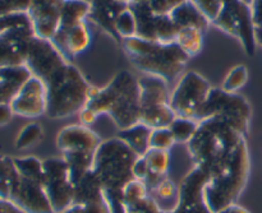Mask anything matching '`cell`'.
I'll list each match as a JSON object with an SVG mask.
<instances>
[{"instance_id":"14","label":"cell","mask_w":262,"mask_h":213,"mask_svg":"<svg viewBox=\"0 0 262 213\" xmlns=\"http://www.w3.org/2000/svg\"><path fill=\"white\" fill-rule=\"evenodd\" d=\"M210 176L200 169L193 168L179 185V202L171 213H212L205 201V188Z\"/></svg>"},{"instance_id":"8","label":"cell","mask_w":262,"mask_h":213,"mask_svg":"<svg viewBox=\"0 0 262 213\" xmlns=\"http://www.w3.org/2000/svg\"><path fill=\"white\" fill-rule=\"evenodd\" d=\"M140 84V122L151 129L168 128L177 115L170 106L168 83L155 76L138 77Z\"/></svg>"},{"instance_id":"9","label":"cell","mask_w":262,"mask_h":213,"mask_svg":"<svg viewBox=\"0 0 262 213\" xmlns=\"http://www.w3.org/2000/svg\"><path fill=\"white\" fill-rule=\"evenodd\" d=\"M211 25L237 37L248 56L255 55L257 42L251 7H247L239 0H227Z\"/></svg>"},{"instance_id":"48","label":"cell","mask_w":262,"mask_h":213,"mask_svg":"<svg viewBox=\"0 0 262 213\" xmlns=\"http://www.w3.org/2000/svg\"><path fill=\"white\" fill-rule=\"evenodd\" d=\"M118 3H122L124 5H133V4H142V3H148L150 0H117Z\"/></svg>"},{"instance_id":"20","label":"cell","mask_w":262,"mask_h":213,"mask_svg":"<svg viewBox=\"0 0 262 213\" xmlns=\"http://www.w3.org/2000/svg\"><path fill=\"white\" fill-rule=\"evenodd\" d=\"M31 77L26 65L0 69V105L10 104Z\"/></svg>"},{"instance_id":"41","label":"cell","mask_w":262,"mask_h":213,"mask_svg":"<svg viewBox=\"0 0 262 213\" xmlns=\"http://www.w3.org/2000/svg\"><path fill=\"white\" fill-rule=\"evenodd\" d=\"M23 25H31L30 17L27 13H15V14H8L0 17V32L9 27H14V26H23Z\"/></svg>"},{"instance_id":"40","label":"cell","mask_w":262,"mask_h":213,"mask_svg":"<svg viewBox=\"0 0 262 213\" xmlns=\"http://www.w3.org/2000/svg\"><path fill=\"white\" fill-rule=\"evenodd\" d=\"M183 2H186V0H150L147 4L151 12L155 15H165L169 14L173 9H176Z\"/></svg>"},{"instance_id":"6","label":"cell","mask_w":262,"mask_h":213,"mask_svg":"<svg viewBox=\"0 0 262 213\" xmlns=\"http://www.w3.org/2000/svg\"><path fill=\"white\" fill-rule=\"evenodd\" d=\"M250 175V153L246 139L235 150L229 165L210 179L205 188V201L212 213L234 204L247 184Z\"/></svg>"},{"instance_id":"11","label":"cell","mask_w":262,"mask_h":213,"mask_svg":"<svg viewBox=\"0 0 262 213\" xmlns=\"http://www.w3.org/2000/svg\"><path fill=\"white\" fill-rule=\"evenodd\" d=\"M45 189L54 213H61L73 206L74 184L69 175L68 165L63 157H50L42 161Z\"/></svg>"},{"instance_id":"27","label":"cell","mask_w":262,"mask_h":213,"mask_svg":"<svg viewBox=\"0 0 262 213\" xmlns=\"http://www.w3.org/2000/svg\"><path fill=\"white\" fill-rule=\"evenodd\" d=\"M68 165L69 175L72 183L76 185L87 173L92 170L94 166V152H66L61 155Z\"/></svg>"},{"instance_id":"12","label":"cell","mask_w":262,"mask_h":213,"mask_svg":"<svg viewBox=\"0 0 262 213\" xmlns=\"http://www.w3.org/2000/svg\"><path fill=\"white\" fill-rule=\"evenodd\" d=\"M66 64H68V61L59 53L51 40L40 38L37 36L32 38L26 61V66L32 77L46 83Z\"/></svg>"},{"instance_id":"37","label":"cell","mask_w":262,"mask_h":213,"mask_svg":"<svg viewBox=\"0 0 262 213\" xmlns=\"http://www.w3.org/2000/svg\"><path fill=\"white\" fill-rule=\"evenodd\" d=\"M176 145L174 138L169 128H159V129H152L150 138V148L155 150L169 151Z\"/></svg>"},{"instance_id":"45","label":"cell","mask_w":262,"mask_h":213,"mask_svg":"<svg viewBox=\"0 0 262 213\" xmlns=\"http://www.w3.org/2000/svg\"><path fill=\"white\" fill-rule=\"evenodd\" d=\"M97 115L94 114L92 111L90 110L83 109L81 112H79V120H81L82 125H90V124H94L95 122L97 120Z\"/></svg>"},{"instance_id":"51","label":"cell","mask_w":262,"mask_h":213,"mask_svg":"<svg viewBox=\"0 0 262 213\" xmlns=\"http://www.w3.org/2000/svg\"><path fill=\"white\" fill-rule=\"evenodd\" d=\"M83 2H87V3H90V4H92V2H94V0H83Z\"/></svg>"},{"instance_id":"10","label":"cell","mask_w":262,"mask_h":213,"mask_svg":"<svg viewBox=\"0 0 262 213\" xmlns=\"http://www.w3.org/2000/svg\"><path fill=\"white\" fill-rule=\"evenodd\" d=\"M204 76L193 70L186 72L170 94V106L177 116L193 119L211 89Z\"/></svg>"},{"instance_id":"32","label":"cell","mask_w":262,"mask_h":213,"mask_svg":"<svg viewBox=\"0 0 262 213\" xmlns=\"http://www.w3.org/2000/svg\"><path fill=\"white\" fill-rule=\"evenodd\" d=\"M114 28L118 37L122 41L125 38L137 37V18L129 5H127L115 18Z\"/></svg>"},{"instance_id":"26","label":"cell","mask_w":262,"mask_h":213,"mask_svg":"<svg viewBox=\"0 0 262 213\" xmlns=\"http://www.w3.org/2000/svg\"><path fill=\"white\" fill-rule=\"evenodd\" d=\"M148 196L161 211L171 213L178 206L179 186H177L176 183L170 179L166 178L158 186L148 191Z\"/></svg>"},{"instance_id":"35","label":"cell","mask_w":262,"mask_h":213,"mask_svg":"<svg viewBox=\"0 0 262 213\" xmlns=\"http://www.w3.org/2000/svg\"><path fill=\"white\" fill-rule=\"evenodd\" d=\"M248 82V69L246 65H235L229 70L223 82L222 88L227 92L237 93L242 87L246 86Z\"/></svg>"},{"instance_id":"1","label":"cell","mask_w":262,"mask_h":213,"mask_svg":"<svg viewBox=\"0 0 262 213\" xmlns=\"http://www.w3.org/2000/svg\"><path fill=\"white\" fill-rule=\"evenodd\" d=\"M245 135L238 133L220 117H211L200 123L196 134L188 143V152L194 168L210 176L219 175L232 160Z\"/></svg>"},{"instance_id":"47","label":"cell","mask_w":262,"mask_h":213,"mask_svg":"<svg viewBox=\"0 0 262 213\" xmlns=\"http://www.w3.org/2000/svg\"><path fill=\"white\" fill-rule=\"evenodd\" d=\"M216 213H250V212H248L245 207L238 206L237 203H234V204H230V206L225 207V208H223L222 211H219Z\"/></svg>"},{"instance_id":"5","label":"cell","mask_w":262,"mask_h":213,"mask_svg":"<svg viewBox=\"0 0 262 213\" xmlns=\"http://www.w3.org/2000/svg\"><path fill=\"white\" fill-rule=\"evenodd\" d=\"M138 156L118 137L101 142L95 152L92 171L102 184L104 193L123 192L135 180L133 166Z\"/></svg>"},{"instance_id":"49","label":"cell","mask_w":262,"mask_h":213,"mask_svg":"<svg viewBox=\"0 0 262 213\" xmlns=\"http://www.w3.org/2000/svg\"><path fill=\"white\" fill-rule=\"evenodd\" d=\"M255 36H256V42L260 43L262 46V27L255 28Z\"/></svg>"},{"instance_id":"21","label":"cell","mask_w":262,"mask_h":213,"mask_svg":"<svg viewBox=\"0 0 262 213\" xmlns=\"http://www.w3.org/2000/svg\"><path fill=\"white\" fill-rule=\"evenodd\" d=\"M169 17L171 18V20L176 23L179 30H182V28H197V30L206 33L210 25H211L209 18L191 0H186L181 5H178L176 9L169 13Z\"/></svg>"},{"instance_id":"19","label":"cell","mask_w":262,"mask_h":213,"mask_svg":"<svg viewBox=\"0 0 262 213\" xmlns=\"http://www.w3.org/2000/svg\"><path fill=\"white\" fill-rule=\"evenodd\" d=\"M51 42L64 56V59L71 63L77 55L86 51L91 43V33L87 27L86 20L79 22L67 32L56 33L51 38Z\"/></svg>"},{"instance_id":"16","label":"cell","mask_w":262,"mask_h":213,"mask_svg":"<svg viewBox=\"0 0 262 213\" xmlns=\"http://www.w3.org/2000/svg\"><path fill=\"white\" fill-rule=\"evenodd\" d=\"M63 4L64 0H31L27 14L35 36L46 40L55 36L60 25Z\"/></svg>"},{"instance_id":"4","label":"cell","mask_w":262,"mask_h":213,"mask_svg":"<svg viewBox=\"0 0 262 213\" xmlns=\"http://www.w3.org/2000/svg\"><path fill=\"white\" fill-rule=\"evenodd\" d=\"M45 84L46 114L50 119H66L86 107L92 86L72 63L59 69Z\"/></svg>"},{"instance_id":"15","label":"cell","mask_w":262,"mask_h":213,"mask_svg":"<svg viewBox=\"0 0 262 213\" xmlns=\"http://www.w3.org/2000/svg\"><path fill=\"white\" fill-rule=\"evenodd\" d=\"M23 213H54L43 185L18 175L9 199Z\"/></svg>"},{"instance_id":"43","label":"cell","mask_w":262,"mask_h":213,"mask_svg":"<svg viewBox=\"0 0 262 213\" xmlns=\"http://www.w3.org/2000/svg\"><path fill=\"white\" fill-rule=\"evenodd\" d=\"M13 115H14V112H13L10 104L0 105V127H3V125H7L8 123L12 120Z\"/></svg>"},{"instance_id":"42","label":"cell","mask_w":262,"mask_h":213,"mask_svg":"<svg viewBox=\"0 0 262 213\" xmlns=\"http://www.w3.org/2000/svg\"><path fill=\"white\" fill-rule=\"evenodd\" d=\"M61 213H110L106 202L100 204H91V206H81V204H73Z\"/></svg>"},{"instance_id":"2","label":"cell","mask_w":262,"mask_h":213,"mask_svg":"<svg viewBox=\"0 0 262 213\" xmlns=\"http://www.w3.org/2000/svg\"><path fill=\"white\" fill-rule=\"evenodd\" d=\"M84 109L97 116L109 115L119 130L140 122V84L138 78L128 70H120L102 88L92 86Z\"/></svg>"},{"instance_id":"28","label":"cell","mask_w":262,"mask_h":213,"mask_svg":"<svg viewBox=\"0 0 262 213\" xmlns=\"http://www.w3.org/2000/svg\"><path fill=\"white\" fill-rule=\"evenodd\" d=\"M18 175L27 180L43 185L45 181V173H43V163L38 158L27 156V157H13Z\"/></svg>"},{"instance_id":"25","label":"cell","mask_w":262,"mask_h":213,"mask_svg":"<svg viewBox=\"0 0 262 213\" xmlns=\"http://www.w3.org/2000/svg\"><path fill=\"white\" fill-rule=\"evenodd\" d=\"M91 12V4L83 0H64L61 8L60 25L56 33H64L79 22L86 20ZM55 33V35H56Z\"/></svg>"},{"instance_id":"22","label":"cell","mask_w":262,"mask_h":213,"mask_svg":"<svg viewBox=\"0 0 262 213\" xmlns=\"http://www.w3.org/2000/svg\"><path fill=\"white\" fill-rule=\"evenodd\" d=\"M127 5L118 3L117 0H94L91 4V12L89 18L94 19L100 27L104 28L106 32H109L118 42L122 43V40L118 37L114 28L115 18L118 17Z\"/></svg>"},{"instance_id":"36","label":"cell","mask_w":262,"mask_h":213,"mask_svg":"<svg viewBox=\"0 0 262 213\" xmlns=\"http://www.w3.org/2000/svg\"><path fill=\"white\" fill-rule=\"evenodd\" d=\"M148 196V192L146 186L141 181L133 180L124 188V206L125 209H130L133 206L142 201L143 198Z\"/></svg>"},{"instance_id":"30","label":"cell","mask_w":262,"mask_h":213,"mask_svg":"<svg viewBox=\"0 0 262 213\" xmlns=\"http://www.w3.org/2000/svg\"><path fill=\"white\" fill-rule=\"evenodd\" d=\"M199 127L200 123L194 119L177 116L168 128L173 134L174 142L179 143V145H183V143L188 145L196 134Z\"/></svg>"},{"instance_id":"44","label":"cell","mask_w":262,"mask_h":213,"mask_svg":"<svg viewBox=\"0 0 262 213\" xmlns=\"http://www.w3.org/2000/svg\"><path fill=\"white\" fill-rule=\"evenodd\" d=\"M255 27H262V0H255L251 7Z\"/></svg>"},{"instance_id":"50","label":"cell","mask_w":262,"mask_h":213,"mask_svg":"<svg viewBox=\"0 0 262 213\" xmlns=\"http://www.w3.org/2000/svg\"><path fill=\"white\" fill-rule=\"evenodd\" d=\"M239 2L243 3L245 5H247V7H252V4L255 0H239Z\"/></svg>"},{"instance_id":"18","label":"cell","mask_w":262,"mask_h":213,"mask_svg":"<svg viewBox=\"0 0 262 213\" xmlns=\"http://www.w3.org/2000/svg\"><path fill=\"white\" fill-rule=\"evenodd\" d=\"M101 139L86 125H68L59 132L56 146L61 153L66 152H96Z\"/></svg>"},{"instance_id":"24","label":"cell","mask_w":262,"mask_h":213,"mask_svg":"<svg viewBox=\"0 0 262 213\" xmlns=\"http://www.w3.org/2000/svg\"><path fill=\"white\" fill-rule=\"evenodd\" d=\"M152 129L143 123L119 130L117 137L122 139L138 157H142L150 150V138Z\"/></svg>"},{"instance_id":"39","label":"cell","mask_w":262,"mask_h":213,"mask_svg":"<svg viewBox=\"0 0 262 213\" xmlns=\"http://www.w3.org/2000/svg\"><path fill=\"white\" fill-rule=\"evenodd\" d=\"M31 0H0V17L15 13H27Z\"/></svg>"},{"instance_id":"23","label":"cell","mask_w":262,"mask_h":213,"mask_svg":"<svg viewBox=\"0 0 262 213\" xmlns=\"http://www.w3.org/2000/svg\"><path fill=\"white\" fill-rule=\"evenodd\" d=\"M105 194L102 184L94 171L87 173L78 183L74 185L73 204L91 206V204L105 203Z\"/></svg>"},{"instance_id":"33","label":"cell","mask_w":262,"mask_h":213,"mask_svg":"<svg viewBox=\"0 0 262 213\" xmlns=\"http://www.w3.org/2000/svg\"><path fill=\"white\" fill-rule=\"evenodd\" d=\"M43 139V128L38 123H30L20 129L14 140L17 150H27L38 145Z\"/></svg>"},{"instance_id":"38","label":"cell","mask_w":262,"mask_h":213,"mask_svg":"<svg viewBox=\"0 0 262 213\" xmlns=\"http://www.w3.org/2000/svg\"><path fill=\"white\" fill-rule=\"evenodd\" d=\"M191 2L209 18L210 22H212L217 17L227 0H191Z\"/></svg>"},{"instance_id":"29","label":"cell","mask_w":262,"mask_h":213,"mask_svg":"<svg viewBox=\"0 0 262 213\" xmlns=\"http://www.w3.org/2000/svg\"><path fill=\"white\" fill-rule=\"evenodd\" d=\"M204 36L205 32L197 28H182L179 30L176 42L189 58H193L199 55L204 48Z\"/></svg>"},{"instance_id":"31","label":"cell","mask_w":262,"mask_h":213,"mask_svg":"<svg viewBox=\"0 0 262 213\" xmlns=\"http://www.w3.org/2000/svg\"><path fill=\"white\" fill-rule=\"evenodd\" d=\"M18 178L13 157L0 155V199H9L10 191Z\"/></svg>"},{"instance_id":"34","label":"cell","mask_w":262,"mask_h":213,"mask_svg":"<svg viewBox=\"0 0 262 213\" xmlns=\"http://www.w3.org/2000/svg\"><path fill=\"white\" fill-rule=\"evenodd\" d=\"M179 28L171 20L169 14L155 17V36L156 41L161 43H173L177 41Z\"/></svg>"},{"instance_id":"17","label":"cell","mask_w":262,"mask_h":213,"mask_svg":"<svg viewBox=\"0 0 262 213\" xmlns=\"http://www.w3.org/2000/svg\"><path fill=\"white\" fill-rule=\"evenodd\" d=\"M46 104L48 101L45 84L36 77H31L10 102V106L14 115L23 117H38L46 114Z\"/></svg>"},{"instance_id":"3","label":"cell","mask_w":262,"mask_h":213,"mask_svg":"<svg viewBox=\"0 0 262 213\" xmlns=\"http://www.w3.org/2000/svg\"><path fill=\"white\" fill-rule=\"evenodd\" d=\"M122 46L130 63L148 76H155L168 82L183 73L189 58L177 42L161 43L140 37L125 38Z\"/></svg>"},{"instance_id":"7","label":"cell","mask_w":262,"mask_h":213,"mask_svg":"<svg viewBox=\"0 0 262 213\" xmlns=\"http://www.w3.org/2000/svg\"><path fill=\"white\" fill-rule=\"evenodd\" d=\"M251 116L252 109L245 96L227 92L223 88H211L206 101L193 119L201 123L211 117H220L232 125L238 133L246 135L250 128Z\"/></svg>"},{"instance_id":"46","label":"cell","mask_w":262,"mask_h":213,"mask_svg":"<svg viewBox=\"0 0 262 213\" xmlns=\"http://www.w3.org/2000/svg\"><path fill=\"white\" fill-rule=\"evenodd\" d=\"M0 213H23L17 206L7 199H0Z\"/></svg>"},{"instance_id":"13","label":"cell","mask_w":262,"mask_h":213,"mask_svg":"<svg viewBox=\"0 0 262 213\" xmlns=\"http://www.w3.org/2000/svg\"><path fill=\"white\" fill-rule=\"evenodd\" d=\"M33 37L31 25L14 26L0 32V69L26 65Z\"/></svg>"}]
</instances>
